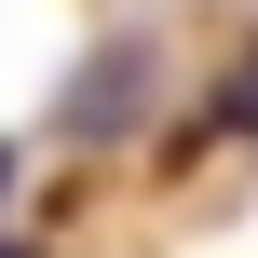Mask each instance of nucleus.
I'll return each instance as SVG.
<instances>
[{"instance_id": "4", "label": "nucleus", "mask_w": 258, "mask_h": 258, "mask_svg": "<svg viewBox=\"0 0 258 258\" xmlns=\"http://www.w3.org/2000/svg\"><path fill=\"white\" fill-rule=\"evenodd\" d=\"M0 258H14V245H0Z\"/></svg>"}, {"instance_id": "2", "label": "nucleus", "mask_w": 258, "mask_h": 258, "mask_svg": "<svg viewBox=\"0 0 258 258\" xmlns=\"http://www.w3.org/2000/svg\"><path fill=\"white\" fill-rule=\"evenodd\" d=\"M218 122H231V136H258V41H245V68H231V95H218Z\"/></svg>"}, {"instance_id": "3", "label": "nucleus", "mask_w": 258, "mask_h": 258, "mask_svg": "<svg viewBox=\"0 0 258 258\" xmlns=\"http://www.w3.org/2000/svg\"><path fill=\"white\" fill-rule=\"evenodd\" d=\"M0 204H14V150H0Z\"/></svg>"}, {"instance_id": "1", "label": "nucleus", "mask_w": 258, "mask_h": 258, "mask_svg": "<svg viewBox=\"0 0 258 258\" xmlns=\"http://www.w3.org/2000/svg\"><path fill=\"white\" fill-rule=\"evenodd\" d=\"M136 82H150V54L122 41V54H95L82 82H68V136H122V109H136Z\"/></svg>"}]
</instances>
